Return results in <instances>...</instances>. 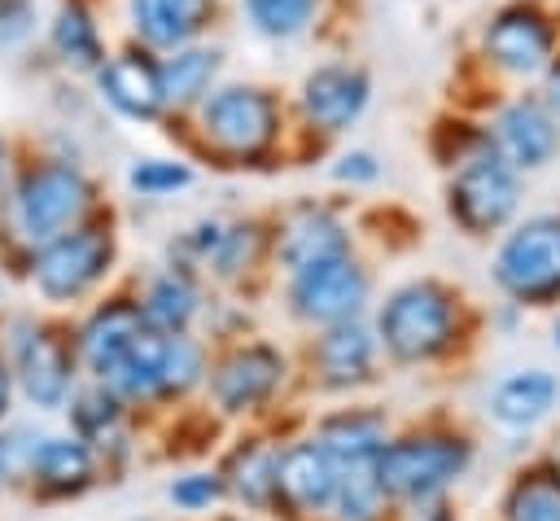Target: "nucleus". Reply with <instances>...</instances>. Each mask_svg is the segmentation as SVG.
Listing matches in <instances>:
<instances>
[{
	"mask_svg": "<svg viewBox=\"0 0 560 521\" xmlns=\"http://www.w3.org/2000/svg\"><path fill=\"white\" fill-rule=\"evenodd\" d=\"M188 118H192L206 153L219 162H232V166L262 162L289 127L284 96L276 88L249 83V79H223Z\"/></svg>",
	"mask_w": 560,
	"mask_h": 521,
	"instance_id": "f257e3e1",
	"label": "nucleus"
},
{
	"mask_svg": "<svg viewBox=\"0 0 560 521\" xmlns=\"http://www.w3.org/2000/svg\"><path fill=\"white\" fill-rule=\"evenodd\" d=\"M4 206H9L13 232L26 245H44V241L79 228L83 219H92L96 184L70 158H35V162L18 166V175L4 193Z\"/></svg>",
	"mask_w": 560,
	"mask_h": 521,
	"instance_id": "f03ea898",
	"label": "nucleus"
},
{
	"mask_svg": "<svg viewBox=\"0 0 560 521\" xmlns=\"http://www.w3.org/2000/svg\"><path fill=\"white\" fill-rule=\"evenodd\" d=\"M472 48L499 79H542L560 53V9L551 0H499L481 18Z\"/></svg>",
	"mask_w": 560,
	"mask_h": 521,
	"instance_id": "7ed1b4c3",
	"label": "nucleus"
},
{
	"mask_svg": "<svg viewBox=\"0 0 560 521\" xmlns=\"http://www.w3.org/2000/svg\"><path fill=\"white\" fill-rule=\"evenodd\" d=\"M516 206H521V171L503 162L490 144L451 166L446 210L464 232L472 236L499 232L516 215Z\"/></svg>",
	"mask_w": 560,
	"mask_h": 521,
	"instance_id": "20e7f679",
	"label": "nucleus"
},
{
	"mask_svg": "<svg viewBox=\"0 0 560 521\" xmlns=\"http://www.w3.org/2000/svg\"><path fill=\"white\" fill-rule=\"evenodd\" d=\"M368 105H372V74L350 57L315 61L293 92V109H298L302 127L315 136L350 131L368 114Z\"/></svg>",
	"mask_w": 560,
	"mask_h": 521,
	"instance_id": "39448f33",
	"label": "nucleus"
},
{
	"mask_svg": "<svg viewBox=\"0 0 560 521\" xmlns=\"http://www.w3.org/2000/svg\"><path fill=\"white\" fill-rule=\"evenodd\" d=\"M92 92L101 96L105 109H114L127 123H162L166 118V96H162V53L122 39L105 53V61L88 74Z\"/></svg>",
	"mask_w": 560,
	"mask_h": 521,
	"instance_id": "423d86ee",
	"label": "nucleus"
},
{
	"mask_svg": "<svg viewBox=\"0 0 560 521\" xmlns=\"http://www.w3.org/2000/svg\"><path fill=\"white\" fill-rule=\"evenodd\" d=\"M494 276L525 302L560 293V215H534L516 223L494 254Z\"/></svg>",
	"mask_w": 560,
	"mask_h": 521,
	"instance_id": "0eeeda50",
	"label": "nucleus"
},
{
	"mask_svg": "<svg viewBox=\"0 0 560 521\" xmlns=\"http://www.w3.org/2000/svg\"><path fill=\"white\" fill-rule=\"evenodd\" d=\"M455 333L451 293L442 285H402L381 311V337L398 359H429Z\"/></svg>",
	"mask_w": 560,
	"mask_h": 521,
	"instance_id": "6e6552de",
	"label": "nucleus"
},
{
	"mask_svg": "<svg viewBox=\"0 0 560 521\" xmlns=\"http://www.w3.org/2000/svg\"><path fill=\"white\" fill-rule=\"evenodd\" d=\"M114 258V232L105 223L83 219L79 228L35 245V285L48 298H79L92 289Z\"/></svg>",
	"mask_w": 560,
	"mask_h": 521,
	"instance_id": "1a4fd4ad",
	"label": "nucleus"
},
{
	"mask_svg": "<svg viewBox=\"0 0 560 521\" xmlns=\"http://www.w3.org/2000/svg\"><path fill=\"white\" fill-rule=\"evenodd\" d=\"M486 140L521 175L538 171L560 153V114L542 101V92H516L486 118Z\"/></svg>",
	"mask_w": 560,
	"mask_h": 521,
	"instance_id": "9d476101",
	"label": "nucleus"
},
{
	"mask_svg": "<svg viewBox=\"0 0 560 521\" xmlns=\"http://www.w3.org/2000/svg\"><path fill=\"white\" fill-rule=\"evenodd\" d=\"M232 13V0H118L127 39L171 53L192 39H210Z\"/></svg>",
	"mask_w": 560,
	"mask_h": 521,
	"instance_id": "9b49d317",
	"label": "nucleus"
},
{
	"mask_svg": "<svg viewBox=\"0 0 560 521\" xmlns=\"http://www.w3.org/2000/svg\"><path fill=\"white\" fill-rule=\"evenodd\" d=\"M468 464V447L459 438H407L381 451L376 473H381V490L385 495H433L438 486H446L451 477H459V468Z\"/></svg>",
	"mask_w": 560,
	"mask_h": 521,
	"instance_id": "f8f14e48",
	"label": "nucleus"
},
{
	"mask_svg": "<svg viewBox=\"0 0 560 521\" xmlns=\"http://www.w3.org/2000/svg\"><path fill=\"white\" fill-rule=\"evenodd\" d=\"M39 39H44V53L66 74H92L109 53L101 0H52V9L44 13Z\"/></svg>",
	"mask_w": 560,
	"mask_h": 521,
	"instance_id": "ddd939ff",
	"label": "nucleus"
},
{
	"mask_svg": "<svg viewBox=\"0 0 560 521\" xmlns=\"http://www.w3.org/2000/svg\"><path fill=\"white\" fill-rule=\"evenodd\" d=\"M363 298H368V276L350 254H337V258L293 271V302L306 320L341 324L359 311Z\"/></svg>",
	"mask_w": 560,
	"mask_h": 521,
	"instance_id": "4468645a",
	"label": "nucleus"
},
{
	"mask_svg": "<svg viewBox=\"0 0 560 521\" xmlns=\"http://www.w3.org/2000/svg\"><path fill=\"white\" fill-rule=\"evenodd\" d=\"M223 66H228V48H223L214 35L162 53V96H166V114H192V109L223 83Z\"/></svg>",
	"mask_w": 560,
	"mask_h": 521,
	"instance_id": "2eb2a0df",
	"label": "nucleus"
},
{
	"mask_svg": "<svg viewBox=\"0 0 560 521\" xmlns=\"http://www.w3.org/2000/svg\"><path fill=\"white\" fill-rule=\"evenodd\" d=\"M332 0H232L236 22L262 44H298L315 35Z\"/></svg>",
	"mask_w": 560,
	"mask_h": 521,
	"instance_id": "dca6fc26",
	"label": "nucleus"
},
{
	"mask_svg": "<svg viewBox=\"0 0 560 521\" xmlns=\"http://www.w3.org/2000/svg\"><path fill=\"white\" fill-rule=\"evenodd\" d=\"M276 254H280V263L289 271H302L311 263L350 254V232H346V223L337 215H328L319 206H306V210L284 219V228L276 236Z\"/></svg>",
	"mask_w": 560,
	"mask_h": 521,
	"instance_id": "f3484780",
	"label": "nucleus"
},
{
	"mask_svg": "<svg viewBox=\"0 0 560 521\" xmlns=\"http://www.w3.org/2000/svg\"><path fill=\"white\" fill-rule=\"evenodd\" d=\"M276 490L293 508H302V512L328 508L332 495H337V464H332V455L319 442H302V447L284 451L276 460Z\"/></svg>",
	"mask_w": 560,
	"mask_h": 521,
	"instance_id": "a211bd4d",
	"label": "nucleus"
},
{
	"mask_svg": "<svg viewBox=\"0 0 560 521\" xmlns=\"http://www.w3.org/2000/svg\"><path fill=\"white\" fill-rule=\"evenodd\" d=\"M280 372H284V363H280L276 350H267V346L236 350V355L223 359L219 372H214V398H219L228 412H245V407L262 403V398L276 390Z\"/></svg>",
	"mask_w": 560,
	"mask_h": 521,
	"instance_id": "6ab92c4d",
	"label": "nucleus"
},
{
	"mask_svg": "<svg viewBox=\"0 0 560 521\" xmlns=\"http://www.w3.org/2000/svg\"><path fill=\"white\" fill-rule=\"evenodd\" d=\"M144 324H149L144 311H136V306H127V302H114V306L96 311L92 324L83 328V359H88V368L105 381V377L118 368V359L131 350V341L140 337Z\"/></svg>",
	"mask_w": 560,
	"mask_h": 521,
	"instance_id": "aec40b11",
	"label": "nucleus"
},
{
	"mask_svg": "<svg viewBox=\"0 0 560 521\" xmlns=\"http://www.w3.org/2000/svg\"><path fill=\"white\" fill-rule=\"evenodd\" d=\"M18 368H22V385H26V394L35 403H44V407L61 403V394L70 385V350L61 346L57 333H48V328L31 333L26 346H22Z\"/></svg>",
	"mask_w": 560,
	"mask_h": 521,
	"instance_id": "412c9836",
	"label": "nucleus"
},
{
	"mask_svg": "<svg viewBox=\"0 0 560 521\" xmlns=\"http://www.w3.org/2000/svg\"><path fill=\"white\" fill-rule=\"evenodd\" d=\"M372 363V337L354 324V320H341L332 324V333L319 341V368L332 385H346V381H359Z\"/></svg>",
	"mask_w": 560,
	"mask_h": 521,
	"instance_id": "4be33fe9",
	"label": "nucleus"
},
{
	"mask_svg": "<svg viewBox=\"0 0 560 521\" xmlns=\"http://www.w3.org/2000/svg\"><path fill=\"white\" fill-rule=\"evenodd\" d=\"M551 398H556V381L547 372H521L494 390V416L503 425H534L538 416H547Z\"/></svg>",
	"mask_w": 560,
	"mask_h": 521,
	"instance_id": "5701e85b",
	"label": "nucleus"
},
{
	"mask_svg": "<svg viewBox=\"0 0 560 521\" xmlns=\"http://www.w3.org/2000/svg\"><path fill=\"white\" fill-rule=\"evenodd\" d=\"M319 447L332 455V464H350V460H376L385 451L381 442V425L372 416H341L328 420L319 429Z\"/></svg>",
	"mask_w": 560,
	"mask_h": 521,
	"instance_id": "b1692460",
	"label": "nucleus"
},
{
	"mask_svg": "<svg viewBox=\"0 0 560 521\" xmlns=\"http://www.w3.org/2000/svg\"><path fill=\"white\" fill-rule=\"evenodd\" d=\"M192 311H197V289L188 276L171 271V276L153 280V289L144 293V320L162 333H179L192 320Z\"/></svg>",
	"mask_w": 560,
	"mask_h": 521,
	"instance_id": "393cba45",
	"label": "nucleus"
},
{
	"mask_svg": "<svg viewBox=\"0 0 560 521\" xmlns=\"http://www.w3.org/2000/svg\"><path fill=\"white\" fill-rule=\"evenodd\" d=\"M35 473L48 490H74L88 482L92 473V455L83 442H70V438H48L39 451H35Z\"/></svg>",
	"mask_w": 560,
	"mask_h": 521,
	"instance_id": "a878e982",
	"label": "nucleus"
},
{
	"mask_svg": "<svg viewBox=\"0 0 560 521\" xmlns=\"http://www.w3.org/2000/svg\"><path fill=\"white\" fill-rule=\"evenodd\" d=\"M192 184V166L179 158H136L127 166V188L140 197H171Z\"/></svg>",
	"mask_w": 560,
	"mask_h": 521,
	"instance_id": "bb28decb",
	"label": "nucleus"
},
{
	"mask_svg": "<svg viewBox=\"0 0 560 521\" xmlns=\"http://www.w3.org/2000/svg\"><path fill=\"white\" fill-rule=\"evenodd\" d=\"M508 521H560V477H525L508 499Z\"/></svg>",
	"mask_w": 560,
	"mask_h": 521,
	"instance_id": "cd10ccee",
	"label": "nucleus"
},
{
	"mask_svg": "<svg viewBox=\"0 0 560 521\" xmlns=\"http://www.w3.org/2000/svg\"><path fill=\"white\" fill-rule=\"evenodd\" d=\"M44 31V0H0V53H22Z\"/></svg>",
	"mask_w": 560,
	"mask_h": 521,
	"instance_id": "c85d7f7f",
	"label": "nucleus"
},
{
	"mask_svg": "<svg viewBox=\"0 0 560 521\" xmlns=\"http://www.w3.org/2000/svg\"><path fill=\"white\" fill-rule=\"evenodd\" d=\"M258 245H262V232H258L254 223H232V228H223V236H219L210 263H214L223 276H232V271H241L245 263H254Z\"/></svg>",
	"mask_w": 560,
	"mask_h": 521,
	"instance_id": "c756f323",
	"label": "nucleus"
},
{
	"mask_svg": "<svg viewBox=\"0 0 560 521\" xmlns=\"http://www.w3.org/2000/svg\"><path fill=\"white\" fill-rule=\"evenodd\" d=\"M236 490L249 503H267L276 495V460L262 451H249L236 460Z\"/></svg>",
	"mask_w": 560,
	"mask_h": 521,
	"instance_id": "7c9ffc66",
	"label": "nucleus"
},
{
	"mask_svg": "<svg viewBox=\"0 0 560 521\" xmlns=\"http://www.w3.org/2000/svg\"><path fill=\"white\" fill-rule=\"evenodd\" d=\"M197 372H201L197 350H192L184 337H171V341H166V359H162V385H158V390H166V394L188 390V385L197 381Z\"/></svg>",
	"mask_w": 560,
	"mask_h": 521,
	"instance_id": "2f4dec72",
	"label": "nucleus"
},
{
	"mask_svg": "<svg viewBox=\"0 0 560 521\" xmlns=\"http://www.w3.org/2000/svg\"><path fill=\"white\" fill-rule=\"evenodd\" d=\"M332 180L337 184H350V188H363V184H376L381 180V162L372 149H346L332 158Z\"/></svg>",
	"mask_w": 560,
	"mask_h": 521,
	"instance_id": "473e14b6",
	"label": "nucleus"
},
{
	"mask_svg": "<svg viewBox=\"0 0 560 521\" xmlns=\"http://www.w3.org/2000/svg\"><path fill=\"white\" fill-rule=\"evenodd\" d=\"M175 503H184V508H201V503H214L219 495H223V486L214 482V477H184V482H175Z\"/></svg>",
	"mask_w": 560,
	"mask_h": 521,
	"instance_id": "72a5a7b5",
	"label": "nucleus"
},
{
	"mask_svg": "<svg viewBox=\"0 0 560 521\" xmlns=\"http://www.w3.org/2000/svg\"><path fill=\"white\" fill-rule=\"evenodd\" d=\"M542 101L560 114V53H556V57H551V66L542 70Z\"/></svg>",
	"mask_w": 560,
	"mask_h": 521,
	"instance_id": "f704fd0d",
	"label": "nucleus"
},
{
	"mask_svg": "<svg viewBox=\"0 0 560 521\" xmlns=\"http://www.w3.org/2000/svg\"><path fill=\"white\" fill-rule=\"evenodd\" d=\"M13 175H18V162H13V149H9V140L0 136V197L9 193V184H13Z\"/></svg>",
	"mask_w": 560,
	"mask_h": 521,
	"instance_id": "c9c22d12",
	"label": "nucleus"
},
{
	"mask_svg": "<svg viewBox=\"0 0 560 521\" xmlns=\"http://www.w3.org/2000/svg\"><path fill=\"white\" fill-rule=\"evenodd\" d=\"M4 403H9V372H4V363H0V412H4Z\"/></svg>",
	"mask_w": 560,
	"mask_h": 521,
	"instance_id": "e433bc0d",
	"label": "nucleus"
},
{
	"mask_svg": "<svg viewBox=\"0 0 560 521\" xmlns=\"http://www.w3.org/2000/svg\"><path fill=\"white\" fill-rule=\"evenodd\" d=\"M556 346H560V324H556Z\"/></svg>",
	"mask_w": 560,
	"mask_h": 521,
	"instance_id": "4c0bfd02",
	"label": "nucleus"
}]
</instances>
